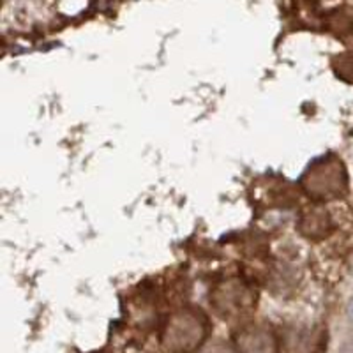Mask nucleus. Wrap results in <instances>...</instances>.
Returning a JSON list of instances; mask_svg holds the SVG:
<instances>
[{"instance_id": "1", "label": "nucleus", "mask_w": 353, "mask_h": 353, "mask_svg": "<svg viewBox=\"0 0 353 353\" xmlns=\"http://www.w3.org/2000/svg\"><path fill=\"white\" fill-rule=\"evenodd\" d=\"M209 336V320L200 309L184 307L170 314L163 332L161 346L166 353H194Z\"/></svg>"}, {"instance_id": "2", "label": "nucleus", "mask_w": 353, "mask_h": 353, "mask_svg": "<svg viewBox=\"0 0 353 353\" xmlns=\"http://www.w3.org/2000/svg\"><path fill=\"white\" fill-rule=\"evenodd\" d=\"M301 184L313 200H336L348 191V175L339 157L325 156L305 170Z\"/></svg>"}, {"instance_id": "3", "label": "nucleus", "mask_w": 353, "mask_h": 353, "mask_svg": "<svg viewBox=\"0 0 353 353\" xmlns=\"http://www.w3.org/2000/svg\"><path fill=\"white\" fill-rule=\"evenodd\" d=\"M210 305L225 320H239L253 313L256 307V290L249 283L232 277L214 286Z\"/></svg>"}, {"instance_id": "4", "label": "nucleus", "mask_w": 353, "mask_h": 353, "mask_svg": "<svg viewBox=\"0 0 353 353\" xmlns=\"http://www.w3.org/2000/svg\"><path fill=\"white\" fill-rule=\"evenodd\" d=\"M237 353H279V339L270 327L261 323L244 325L235 336Z\"/></svg>"}, {"instance_id": "5", "label": "nucleus", "mask_w": 353, "mask_h": 353, "mask_svg": "<svg viewBox=\"0 0 353 353\" xmlns=\"http://www.w3.org/2000/svg\"><path fill=\"white\" fill-rule=\"evenodd\" d=\"M286 353H325L327 330L320 325L290 327L285 334Z\"/></svg>"}, {"instance_id": "6", "label": "nucleus", "mask_w": 353, "mask_h": 353, "mask_svg": "<svg viewBox=\"0 0 353 353\" xmlns=\"http://www.w3.org/2000/svg\"><path fill=\"white\" fill-rule=\"evenodd\" d=\"M334 230L330 214L323 207H311L305 209L299 217V232L311 241H325Z\"/></svg>"}, {"instance_id": "7", "label": "nucleus", "mask_w": 353, "mask_h": 353, "mask_svg": "<svg viewBox=\"0 0 353 353\" xmlns=\"http://www.w3.org/2000/svg\"><path fill=\"white\" fill-rule=\"evenodd\" d=\"M332 68L341 80L353 83V53H341L334 57Z\"/></svg>"}, {"instance_id": "8", "label": "nucleus", "mask_w": 353, "mask_h": 353, "mask_svg": "<svg viewBox=\"0 0 353 353\" xmlns=\"http://www.w3.org/2000/svg\"><path fill=\"white\" fill-rule=\"evenodd\" d=\"M201 353H237V352H235V346L228 345V343L214 341L210 343L209 346H205V348L201 350Z\"/></svg>"}, {"instance_id": "9", "label": "nucleus", "mask_w": 353, "mask_h": 353, "mask_svg": "<svg viewBox=\"0 0 353 353\" xmlns=\"http://www.w3.org/2000/svg\"><path fill=\"white\" fill-rule=\"evenodd\" d=\"M339 353H353V341L345 343V345H343V348H341V352H339Z\"/></svg>"}, {"instance_id": "10", "label": "nucleus", "mask_w": 353, "mask_h": 353, "mask_svg": "<svg viewBox=\"0 0 353 353\" xmlns=\"http://www.w3.org/2000/svg\"><path fill=\"white\" fill-rule=\"evenodd\" d=\"M350 316H352V320H353V305L350 307Z\"/></svg>"}]
</instances>
